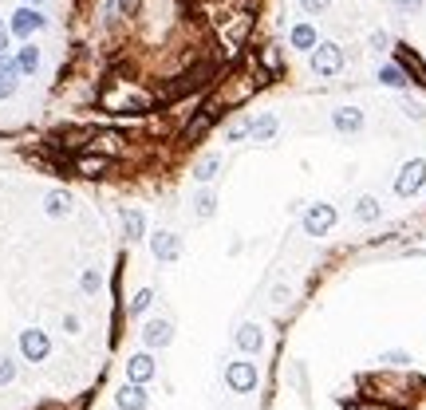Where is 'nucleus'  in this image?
<instances>
[{"label": "nucleus", "mask_w": 426, "mask_h": 410, "mask_svg": "<svg viewBox=\"0 0 426 410\" xmlns=\"http://www.w3.org/2000/svg\"><path fill=\"white\" fill-rule=\"evenodd\" d=\"M312 71H316V75H324V79L339 75V71H344V48H339L336 40L316 44V48H312Z\"/></svg>", "instance_id": "f257e3e1"}, {"label": "nucleus", "mask_w": 426, "mask_h": 410, "mask_svg": "<svg viewBox=\"0 0 426 410\" xmlns=\"http://www.w3.org/2000/svg\"><path fill=\"white\" fill-rule=\"evenodd\" d=\"M332 229H336V205H327V201L308 205L304 210V233L308 237H327Z\"/></svg>", "instance_id": "f03ea898"}, {"label": "nucleus", "mask_w": 426, "mask_h": 410, "mask_svg": "<svg viewBox=\"0 0 426 410\" xmlns=\"http://www.w3.org/2000/svg\"><path fill=\"white\" fill-rule=\"evenodd\" d=\"M422 186H426V162L411 158L403 170H399V178H395V193H399V198H415Z\"/></svg>", "instance_id": "7ed1b4c3"}, {"label": "nucleus", "mask_w": 426, "mask_h": 410, "mask_svg": "<svg viewBox=\"0 0 426 410\" xmlns=\"http://www.w3.org/2000/svg\"><path fill=\"white\" fill-rule=\"evenodd\" d=\"M20 355L28 363H44L51 355V340L44 328H24L20 331Z\"/></svg>", "instance_id": "20e7f679"}, {"label": "nucleus", "mask_w": 426, "mask_h": 410, "mask_svg": "<svg viewBox=\"0 0 426 410\" xmlns=\"http://www.w3.org/2000/svg\"><path fill=\"white\" fill-rule=\"evenodd\" d=\"M48 28V16H44L40 8H16L8 20V36H20V40H28L32 32Z\"/></svg>", "instance_id": "39448f33"}, {"label": "nucleus", "mask_w": 426, "mask_h": 410, "mask_svg": "<svg viewBox=\"0 0 426 410\" xmlns=\"http://www.w3.org/2000/svg\"><path fill=\"white\" fill-rule=\"evenodd\" d=\"M150 252H154V260L158 264H174V260L182 257V237L170 229H158L154 237H150Z\"/></svg>", "instance_id": "423d86ee"}, {"label": "nucleus", "mask_w": 426, "mask_h": 410, "mask_svg": "<svg viewBox=\"0 0 426 410\" xmlns=\"http://www.w3.org/2000/svg\"><path fill=\"white\" fill-rule=\"evenodd\" d=\"M225 383H229V390H237V395H249V390L257 387V367H253L249 359L229 363V367H225Z\"/></svg>", "instance_id": "0eeeda50"}, {"label": "nucleus", "mask_w": 426, "mask_h": 410, "mask_svg": "<svg viewBox=\"0 0 426 410\" xmlns=\"http://www.w3.org/2000/svg\"><path fill=\"white\" fill-rule=\"evenodd\" d=\"M154 371H158V363H154L150 351H139V355H130L127 359V379L139 383V387H146V383L154 379Z\"/></svg>", "instance_id": "6e6552de"}, {"label": "nucleus", "mask_w": 426, "mask_h": 410, "mask_svg": "<svg viewBox=\"0 0 426 410\" xmlns=\"http://www.w3.org/2000/svg\"><path fill=\"white\" fill-rule=\"evenodd\" d=\"M332 127H336L339 134H359V130H363V110L359 107H336L332 110Z\"/></svg>", "instance_id": "1a4fd4ad"}, {"label": "nucleus", "mask_w": 426, "mask_h": 410, "mask_svg": "<svg viewBox=\"0 0 426 410\" xmlns=\"http://www.w3.org/2000/svg\"><path fill=\"white\" fill-rule=\"evenodd\" d=\"M119 221H123V233H127V241H142L146 237V213L134 210V205H123L119 210Z\"/></svg>", "instance_id": "9d476101"}, {"label": "nucleus", "mask_w": 426, "mask_h": 410, "mask_svg": "<svg viewBox=\"0 0 426 410\" xmlns=\"http://www.w3.org/2000/svg\"><path fill=\"white\" fill-rule=\"evenodd\" d=\"M16 87H20V68H16V60H12V56H0V103L12 99V95H16Z\"/></svg>", "instance_id": "9b49d317"}, {"label": "nucleus", "mask_w": 426, "mask_h": 410, "mask_svg": "<svg viewBox=\"0 0 426 410\" xmlns=\"http://www.w3.org/2000/svg\"><path fill=\"white\" fill-rule=\"evenodd\" d=\"M170 340H174V323L170 320H150L142 328V343L146 347H170Z\"/></svg>", "instance_id": "f8f14e48"}, {"label": "nucleus", "mask_w": 426, "mask_h": 410, "mask_svg": "<svg viewBox=\"0 0 426 410\" xmlns=\"http://www.w3.org/2000/svg\"><path fill=\"white\" fill-rule=\"evenodd\" d=\"M107 170H111L107 154H75V174H83V178H103Z\"/></svg>", "instance_id": "ddd939ff"}, {"label": "nucleus", "mask_w": 426, "mask_h": 410, "mask_svg": "<svg viewBox=\"0 0 426 410\" xmlns=\"http://www.w3.org/2000/svg\"><path fill=\"white\" fill-rule=\"evenodd\" d=\"M71 210H75V198H71L68 190H51L48 198H44V213H48V217H71Z\"/></svg>", "instance_id": "4468645a"}, {"label": "nucleus", "mask_w": 426, "mask_h": 410, "mask_svg": "<svg viewBox=\"0 0 426 410\" xmlns=\"http://www.w3.org/2000/svg\"><path fill=\"white\" fill-rule=\"evenodd\" d=\"M115 402H119L123 410H146V387H139V383H127V387L115 390Z\"/></svg>", "instance_id": "2eb2a0df"}, {"label": "nucleus", "mask_w": 426, "mask_h": 410, "mask_svg": "<svg viewBox=\"0 0 426 410\" xmlns=\"http://www.w3.org/2000/svg\"><path fill=\"white\" fill-rule=\"evenodd\" d=\"M399 68L406 71V79H415V83H422V87H426V63L418 60L406 44H399Z\"/></svg>", "instance_id": "dca6fc26"}, {"label": "nucleus", "mask_w": 426, "mask_h": 410, "mask_svg": "<svg viewBox=\"0 0 426 410\" xmlns=\"http://www.w3.org/2000/svg\"><path fill=\"white\" fill-rule=\"evenodd\" d=\"M288 40H292V48H296V51H312L320 44V36H316L312 24H296V28L288 32Z\"/></svg>", "instance_id": "f3484780"}, {"label": "nucleus", "mask_w": 426, "mask_h": 410, "mask_svg": "<svg viewBox=\"0 0 426 410\" xmlns=\"http://www.w3.org/2000/svg\"><path fill=\"white\" fill-rule=\"evenodd\" d=\"M218 170H221V154H206V158H198V166H194V181L209 186V181L218 178Z\"/></svg>", "instance_id": "a211bd4d"}, {"label": "nucleus", "mask_w": 426, "mask_h": 410, "mask_svg": "<svg viewBox=\"0 0 426 410\" xmlns=\"http://www.w3.org/2000/svg\"><path fill=\"white\" fill-rule=\"evenodd\" d=\"M16 68H20V75H36L40 71V48L36 44H24L20 56H16Z\"/></svg>", "instance_id": "6ab92c4d"}, {"label": "nucleus", "mask_w": 426, "mask_h": 410, "mask_svg": "<svg viewBox=\"0 0 426 410\" xmlns=\"http://www.w3.org/2000/svg\"><path fill=\"white\" fill-rule=\"evenodd\" d=\"M277 130H280L277 115H261V119H253V139L257 142H272L277 139Z\"/></svg>", "instance_id": "aec40b11"}, {"label": "nucleus", "mask_w": 426, "mask_h": 410, "mask_svg": "<svg viewBox=\"0 0 426 410\" xmlns=\"http://www.w3.org/2000/svg\"><path fill=\"white\" fill-rule=\"evenodd\" d=\"M261 343H265V335H261L257 323H245V328L237 331V347L249 351V355H253V351H261Z\"/></svg>", "instance_id": "412c9836"}, {"label": "nucleus", "mask_w": 426, "mask_h": 410, "mask_svg": "<svg viewBox=\"0 0 426 410\" xmlns=\"http://www.w3.org/2000/svg\"><path fill=\"white\" fill-rule=\"evenodd\" d=\"M213 213H218V193H213V190H201L198 198H194V217L206 221V217H213Z\"/></svg>", "instance_id": "4be33fe9"}, {"label": "nucleus", "mask_w": 426, "mask_h": 410, "mask_svg": "<svg viewBox=\"0 0 426 410\" xmlns=\"http://www.w3.org/2000/svg\"><path fill=\"white\" fill-rule=\"evenodd\" d=\"M379 83H387V87H395V91H406L411 79H406V71L399 68V63H387V68L379 71Z\"/></svg>", "instance_id": "5701e85b"}, {"label": "nucleus", "mask_w": 426, "mask_h": 410, "mask_svg": "<svg viewBox=\"0 0 426 410\" xmlns=\"http://www.w3.org/2000/svg\"><path fill=\"white\" fill-rule=\"evenodd\" d=\"M379 217H383V210H379L375 198H359V201H356V221L371 225V221H379Z\"/></svg>", "instance_id": "b1692460"}, {"label": "nucleus", "mask_w": 426, "mask_h": 410, "mask_svg": "<svg viewBox=\"0 0 426 410\" xmlns=\"http://www.w3.org/2000/svg\"><path fill=\"white\" fill-rule=\"evenodd\" d=\"M150 304H154V288H139V292H134V296H130L127 312H130V316H142V312H146Z\"/></svg>", "instance_id": "393cba45"}, {"label": "nucleus", "mask_w": 426, "mask_h": 410, "mask_svg": "<svg viewBox=\"0 0 426 410\" xmlns=\"http://www.w3.org/2000/svg\"><path fill=\"white\" fill-rule=\"evenodd\" d=\"M139 8V0H107V20H119V16H130V12Z\"/></svg>", "instance_id": "a878e982"}, {"label": "nucleus", "mask_w": 426, "mask_h": 410, "mask_svg": "<svg viewBox=\"0 0 426 410\" xmlns=\"http://www.w3.org/2000/svg\"><path fill=\"white\" fill-rule=\"evenodd\" d=\"M80 288L87 292V296H95V292L103 288V272H99V269H83V276H80Z\"/></svg>", "instance_id": "bb28decb"}, {"label": "nucleus", "mask_w": 426, "mask_h": 410, "mask_svg": "<svg viewBox=\"0 0 426 410\" xmlns=\"http://www.w3.org/2000/svg\"><path fill=\"white\" fill-rule=\"evenodd\" d=\"M249 134H253V119H237V122H229V130H225L229 142H241V139H249Z\"/></svg>", "instance_id": "cd10ccee"}, {"label": "nucleus", "mask_w": 426, "mask_h": 410, "mask_svg": "<svg viewBox=\"0 0 426 410\" xmlns=\"http://www.w3.org/2000/svg\"><path fill=\"white\" fill-rule=\"evenodd\" d=\"M261 68H268V71H280V51L272 48V44H265V48H261Z\"/></svg>", "instance_id": "c85d7f7f"}, {"label": "nucleus", "mask_w": 426, "mask_h": 410, "mask_svg": "<svg viewBox=\"0 0 426 410\" xmlns=\"http://www.w3.org/2000/svg\"><path fill=\"white\" fill-rule=\"evenodd\" d=\"M379 363H383V367H406L411 355H406V351H387V355H379Z\"/></svg>", "instance_id": "c756f323"}, {"label": "nucleus", "mask_w": 426, "mask_h": 410, "mask_svg": "<svg viewBox=\"0 0 426 410\" xmlns=\"http://www.w3.org/2000/svg\"><path fill=\"white\" fill-rule=\"evenodd\" d=\"M12 379H16V363L8 355H0V387H8Z\"/></svg>", "instance_id": "7c9ffc66"}, {"label": "nucleus", "mask_w": 426, "mask_h": 410, "mask_svg": "<svg viewBox=\"0 0 426 410\" xmlns=\"http://www.w3.org/2000/svg\"><path fill=\"white\" fill-rule=\"evenodd\" d=\"M300 8H304L308 16H320V12L332 8V0H300Z\"/></svg>", "instance_id": "2f4dec72"}, {"label": "nucleus", "mask_w": 426, "mask_h": 410, "mask_svg": "<svg viewBox=\"0 0 426 410\" xmlns=\"http://www.w3.org/2000/svg\"><path fill=\"white\" fill-rule=\"evenodd\" d=\"M387 44H391L387 32H371V51H387Z\"/></svg>", "instance_id": "473e14b6"}, {"label": "nucleus", "mask_w": 426, "mask_h": 410, "mask_svg": "<svg viewBox=\"0 0 426 410\" xmlns=\"http://www.w3.org/2000/svg\"><path fill=\"white\" fill-rule=\"evenodd\" d=\"M403 110H406V119H411V122H422V115H426V110L418 107V103H406Z\"/></svg>", "instance_id": "72a5a7b5"}, {"label": "nucleus", "mask_w": 426, "mask_h": 410, "mask_svg": "<svg viewBox=\"0 0 426 410\" xmlns=\"http://www.w3.org/2000/svg\"><path fill=\"white\" fill-rule=\"evenodd\" d=\"M63 331L68 335H80V316H63Z\"/></svg>", "instance_id": "f704fd0d"}, {"label": "nucleus", "mask_w": 426, "mask_h": 410, "mask_svg": "<svg viewBox=\"0 0 426 410\" xmlns=\"http://www.w3.org/2000/svg\"><path fill=\"white\" fill-rule=\"evenodd\" d=\"M395 4H399L403 12H418V8H422V0H395Z\"/></svg>", "instance_id": "c9c22d12"}, {"label": "nucleus", "mask_w": 426, "mask_h": 410, "mask_svg": "<svg viewBox=\"0 0 426 410\" xmlns=\"http://www.w3.org/2000/svg\"><path fill=\"white\" fill-rule=\"evenodd\" d=\"M8 51V24H0V56Z\"/></svg>", "instance_id": "e433bc0d"}, {"label": "nucleus", "mask_w": 426, "mask_h": 410, "mask_svg": "<svg viewBox=\"0 0 426 410\" xmlns=\"http://www.w3.org/2000/svg\"><path fill=\"white\" fill-rule=\"evenodd\" d=\"M28 4H44V0H28Z\"/></svg>", "instance_id": "4c0bfd02"}]
</instances>
